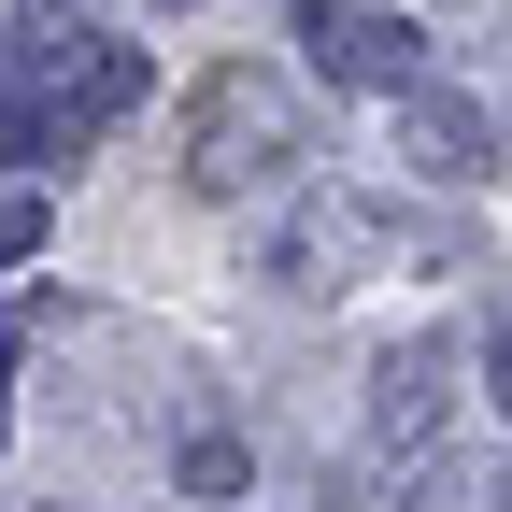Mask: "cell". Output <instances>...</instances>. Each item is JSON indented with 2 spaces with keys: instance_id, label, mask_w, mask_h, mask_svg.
<instances>
[{
  "instance_id": "277c9868",
  "label": "cell",
  "mask_w": 512,
  "mask_h": 512,
  "mask_svg": "<svg viewBox=\"0 0 512 512\" xmlns=\"http://www.w3.org/2000/svg\"><path fill=\"white\" fill-rule=\"evenodd\" d=\"M441 427V356H399L384 370V441H427Z\"/></svg>"
},
{
  "instance_id": "52a82bcc",
  "label": "cell",
  "mask_w": 512,
  "mask_h": 512,
  "mask_svg": "<svg viewBox=\"0 0 512 512\" xmlns=\"http://www.w3.org/2000/svg\"><path fill=\"white\" fill-rule=\"evenodd\" d=\"M157 15H185V0H157Z\"/></svg>"
},
{
  "instance_id": "6da1fadb",
  "label": "cell",
  "mask_w": 512,
  "mask_h": 512,
  "mask_svg": "<svg viewBox=\"0 0 512 512\" xmlns=\"http://www.w3.org/2000/svg\"><path fill=\"white\" fill-rule=\"evenodd\" d=\"M299 29H313V57H328L342 86H427V29L413 15H384V0H299Z\"/></svg>"
},
{
  "instance_id": "8992f818",
  "label": "cell",
  "mask_w": 512,
  "mask_h": 512,
  "mask_svg": "<svg viewBox=\"0 0 512 512\" xmlns=\"http://www.w3.org/2000/svg\"><path fill=\"white\" fill-rule=\"evenodd\" d=\"M0 370H15V313H0Z\"/></svg>"
},
{
  "instance_id": "5b68a950",
  "label": "cell",
  "mask_w": 512,
  "mask_h": 512,
  "mask_svg": "<svg viewBox=\"0 0 512 512\" xmlns=\"http://www.w3.org/2000/svg\"><path fill=\"white\" fill-rule=\"evenodd\" d=\"M0 256H43V200H0Z\"/></svg>"
},
{
  "instance_id": "3957f363",
  "label": "cell",
  "mask_w": 512,
  "mask_h": 512,
  "mask_svg": "<svg viewBox=\"0 0 512 512\" xmlns=\"http://www.w3.org/2000/svg\"><path fill=\"white\" fill-rule=\"evenodd\" d=\"M413 157H427L441 185H484V171H498V114L456 100V86H413Z\"/></svg>"
},
{
  "instance_id": "7a4b0ae2",
  "label": "cell",
  "mask_w": 512,
  "mask_h": 512,
  "mask_svg": "<svg viewBox=\"0 0 512 512\" xmlns=\"http://www.w3.org/2000/svg\"><path fill=\"white\" fill-rule=\"evenodd\" d=\"M256 171H299V128L256 100V72H228L200 100V185H256Z\"/></svg>"
}]
</instances>
